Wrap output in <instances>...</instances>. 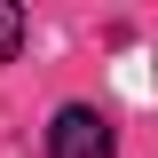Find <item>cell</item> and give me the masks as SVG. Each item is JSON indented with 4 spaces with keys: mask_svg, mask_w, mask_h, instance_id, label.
<instances>
[{
    "mask_svg": "<svg viewBox=\"0 0 158 158\" xmlns=\"http://www.w3.org/2000/svg\"><path fill=\"white\" fill-rule=\"evenodd\" d=\"M16 48H24V8L0 0V63H16Z\"/></svg>",
    "mask_w": 158,
    "mask_h": 158,
    "instance_id": "2",
    "label": "cell"
},
{
    "mask_svg": "<svg viewBox=\"0 0 158 158\" xmlns=\"http://www.w3.org/2000/svg\"><path fill=\"white\" fill-rule=\"evenodd\" d=\"M48 158H118L111 111H95V103H63V111L48 118Z\"/></svg>",
    "mask_w": 158,
    "mask_h": 158,
    "instance_id": "1",
    "label": "cell"
}]
</instances>
